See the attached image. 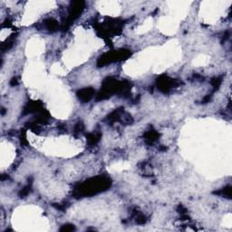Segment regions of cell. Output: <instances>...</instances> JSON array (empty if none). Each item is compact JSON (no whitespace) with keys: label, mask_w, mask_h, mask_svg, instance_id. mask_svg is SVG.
I'll return each instance as SVG.
<instances>
[{"label":"cell","mask_w":232,"mask_h":232,"mask_svg":"<svg viewBox=\"0 0 232 232\" xmlns=\"http://www.w3.org/2000/svg\"><path fill=\"white\" fill-rule=\"evenodd\" d=\"M93 93H94V91H93V89H92V88H84V89L80 90V91L77 93L79 99H81V100L84 101V102L89 101V100L93 97Z\"/></svg>","instance_id":"obj_1"},{"label":"cell","mask_w":232,"mask_h":232,"mask_svg":"<svg viewBox=\"0 0 232 232\" xmlns=\"http://www.w3.org/2000/svg\"><path fill=\"white\" fill-rule=\"evenodd\" d=\"M62 231H68V230H75V227L73 225H65L62 228Z\"/></svg>","instance_id":"obj_2"}]
</instances>
